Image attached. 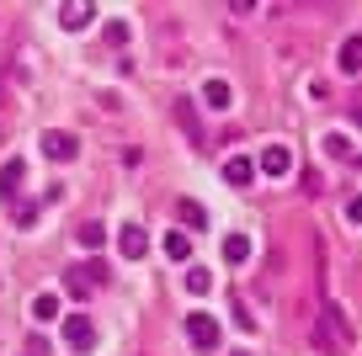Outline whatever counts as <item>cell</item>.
Here are the masks:
<instances>
[{
    "label": "cell",
    "instance_id": "15",
    "mask_svg": "<svg viewBox=\"0 0 362 356\" xmlns=\"http://www.w3.org/2000/svg\"><path fill=\"white\" fill-rule=\"evenodd\" d=\"M33 319H59V298L54 292H37L33 298Z\"/></svg>",
    "mask_w": 362,
    "mask_h": 356
},
{
    "label": "cell",
    "instance_id": "2",
    "mask_svg": "<svg viewBox=\"0 0 362 356\" xmlns=\"http://www.w3.org/2000/svg\"><path fill=\"white\" fill-rule=\"evenodd\" d=\"M64 345L69 351H90V345H96V324H90L86 314H69L64 319Z\"/></svg>",
    "mask_w": 362,
    "mask_h": 356
},
{
    "label": "cell",
    "instance_id": "14",
    "mask_svg": "<svg viewBox=\"0 0 362 356\" xmlns=\"http://www.w3.org/2000/svg\"><path fill=\"white\" fill-rule=\"evenodd\" d=\"M75 239H80V245H86V250H96V245H102V239H107V229H102V223H96V218H86V223H80V229H75Z\"/></svg>",
    "mask_w": 362,
    "mask_h": 356
},
{
    "label": "cell",
    "instance_id": "7",
    "mask_svg": "<svg viewBox=\"0 0 362 356\" xmlns=\"http://www.w3.org/2000/svg\"><path fill=\"white\" fill-rule=\"evenodd\" d=\"M336 69L341 75H362V37H346V43L336 48Z\"/></svg>",
    "mask_w": 362,
    "mask_h": 356
},
{
    "label": "cell",
    "instance_id": "19",
    "mask_svg": "<svg viewBox=\"0 0 362 356\" xmlns=\"http://www.w3.org/2000/svg\"><path fill=\"white\" fill-rule=\"evenodd\" d=\"M107 43L123 48V43H128V22H107Z\"/></svg>",
    "mask_w": 362,
    "mask_h": 356
},
{
    "label": "cell",
    "instance_id": "5",
    "mask_svg": "<svg viewBox=\"0 0 362 356\" xmlns=\"http://www.w3.org/2000/svg\"><path fill=\"white\" fill-rule=\"evenodd\" d=\"M43 155L64 165V160H75V155H80V138H75V134H54V128H48V134H43Z\"/></svg>",
    "mask_w": 362,
    "mask_h": 356
},
{
    "label": "cell",
    "instance_id": "1",
    "mask_svg": "<svg viewBox=\"0 0 362 356\" xmlns=\"http://www.w3.org/2000/svg\"><path fill=\"white\" fill-rule=\"evenodd\" d=\"M187 335H192V345H197V351H214L224 330H218V319H214V314L192 309V314H187Z\"/></svg>",
    "mask_w": 362,
    "mask_h": 356
},
{
    "label": "cell",
    "instance_id": "20",
    "mask_svg": "<svg viewBox=\"0 0 362 356\" xmlns=\"http://www.w3.org/2000/svg\"><path fill=\"white\" fill-rule=\"evenodd\" d=\"M325 149H330L336 160H346V155H351V149H346V138H341V134H330V138H325Z\"/></svg>",
    "mask_w": 362,
    "mask_h": 356
},
{
    "label": "cell",
    "instance_id": "10",
    "mask_svg": "<svg viewBox=\"0 0 362 356\" xmlns=\"http://www.w3.org/2000/svg\"><path fill=\"white\" fill-rule=\"evenodd\" d=\"M224 181H229V186H250V181H256V165H250L245 155L224 160Z\"/></svg>",
    "mask_w": 362,
    "mask_h": 356
},
{
    "label": "cell",
    "instance_id": "23",
    "mask_svg": "<svg viewBox=\"0 0 362 356\" xmlns=\"http://www.w3.org/2000/svg\"><path fill=\"white\" fill-rule=\"evenodd\" d=\"M235 356H250V351H235Z\"/></svg>",
    "mask_w": 362,
    "mask_h": 356
},
{
    "label": "cell",
    "instance_id": "22",
    "mask_svg": "<svg viewBox=\"0 0 362 356\" xmlns=\"http://www.w3.org/2000/svg\"><path fill=\"white\" fill-rule=\"evenodd\" d=\"M346 218H351V223H362V197H346Z\"/></svg>",
    "mask_w": 362,
    "mask_h": 356
},
{
    "label": "cell",
    "instance_id": "3",
    "mask_svg": "<svg viewBox=\"0 0 362 356\" xmlns=\"http://www.w3.org/2000/svg\"><path fill=\"white\" fill-rule=\"evenodd\" d=\"M256 170H261L267 181H277V176H288V170H293V155H288L283 144H267V149H261V160H256Z\"/></svg>",
    "mask_w": 362,
    "mask_h": 356
},
{
    "label": "cell",
    "instance_id": "16",
    "mask_svg": "<svg viewBox=\"0 0 362 356\" xmlns=\"http://www.w3.org/2000/svg\"><path fill=\"white\" fill-rule=\"evenodd\" d=\"M176 123L187 128V134H192V138H197V112H192V101H187V96L176 101Z\"/></svg>",
    "mask_w": 362,
    "mask_h": 356
},
{
    "label": "cell",
    "instance_id": "4",
    "mask_svg": "<svg viewBox=\"0 0 362 356\" xmlns=\"http://www.w3.org/2000/svg\"><path fill=\"white\" fill-rule=\"evenodd\" d=\"M117 250H123V261H144L149 234L139 229V223H123V229H117Z\"/></svg>",
    "mask_w": 362,
    "mask_h": 356
},
{
    "label": "cell",
    "instance_id": "11",
    "mask_svg": "<svg viewBox=\"0 0 362 356\" xmlns=\"http://www.w3.org/2000/svg\"><path fill=\"white\" fill-rule=\"evenodd\" d=\"M224 261H229V266H245V261H250V239H245V234H224Z\"/></svg>",
    "mask_w": 362,
    "mask_h": 356
},
{
    "label": "cell",
    "instance_id": "17",
    "mask_svg": "<svg viewBox=\"0 0 362 356\" xmlns=\"http://www.w3.org/2000/svg\"><path fill=\"white\" fill-rule=\"evenodd\" d=\"M208 287H214V277L203 266H187V292H208Z\"/></svg>",
    "mask_w": 362,
    "mask_h": 356
},
{
    "label": "cell",
    "instance_id": "6",
    "mask_svg": "<svg viewBox=\"0 0 362 356\" xmlns=\"http://www.w3.org/2000/svg\"><path fill=\"white\" fill-rule=\"evenodd\" d=\"M22 176H27V165L16 155L0 165V197H6V208H16V197H22V191H16V186H22Z\"/></svg>",
    "mask_w": 362,
    "mask_h": 356
},
{
    "label": "cell",
    "instance_id": "12",
    "mask_svg": "<svg viewBox=\"0 0 362 356\" xmlns=\"http://www.w3.org/2000/svg\"><path fill=\"white\" fill-rule=\"evenodd\" d=\"M203 101H208V107H214V112H224L229 101H235V90H229L224 80H208V85H203Z\"/></svg>",
    "mask_w": 362,
    "mask_h": 356
},
{
    "label": "cell",
    "instance_id": "18",
    "mask_svg": "<svg viewBox=\"0 0 362 356\" xmlns=\"http://www.w3.org/2000/svg\"><path fill=\"white\" fill-rule=\"evenodd\" d=\"M176 213H181V218H187V223H192V229H203V208H197V202H181Z\"/></svg>",
    "mask_w": 362,
    "mask_h": 356
},
{
    "label": "cell",
    "instance_id": "8",
    "mask_svg": "<svg viewBox=\"0 0 362 356\" xmlns=\"http://www.w3.org/2000/svg\"><path fill=\"white\" fill-rule=\"evenodd\" d=\"M102 277H107V271H102V261H86V266H75V271H69V292H90Z\"/></svg>",
    "mask_w": 362,
    "mask_h": 356
},
{
    "label": "cell",
    "instance_id": "9",
    "mask_svg": "<svg viewBox=\"0 0 362 356\" xmlns=\"http://www.w3.org/2000/svg\"><path fill=\"white\" fill-rule=\"evenodd\" d=\"M90 16H96V11H90V6H80V0H69V6H59V27H64V32H80V27H86Z\"/></svg>",
    "mask_w": 362,
    "mask_h": 356
},
{
    "label": "cell",
    "instance_id": "13",
    "mask_svg": "<svg viewBox=\"0 0 362 356\" xmlns=\"http://www.w3.org/2000/svg\"><path fill=\"white\" fill-rule=\"evenodd\" d=\"M165 256L170 261H187V256H192V234H181V229L165 234Z\"/></svg>",
    "mask_w": 362,
    "mask_h": 356
},
{
    "label": "cell",
    "instance_id": "21",
    "mask_svg": "<svg viewBox=\"0 0 362 356\" xmlns=\"http://www.w3.org/2000/svg\"><path fill=\"white\" fill-rule=\"evenodd\" d=\"M235 324H240V330H256V319L245 314V303H240V298H235Z\"/></svg>",
    "mask_w": 362,
    "mask_h": 356
}]
</instances>
